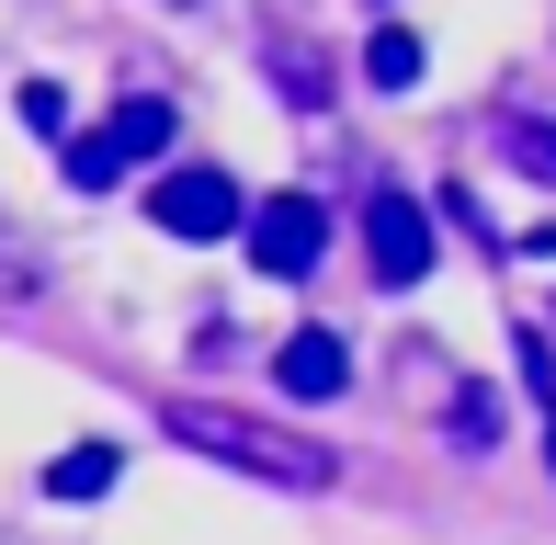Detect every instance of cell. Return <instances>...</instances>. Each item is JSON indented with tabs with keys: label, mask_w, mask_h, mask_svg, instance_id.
Masks as SVG:
<instances>
[{
	"label": "cell",
	"mask_w": 556,
	"mask_h": 545,
	"mask_svg": "<svg viewBox=\"0 0 556 545\" xmlns=\"http://www.w3.org/2000/svg\"><path fill=\"white\" fill-rule=\"evenodd\" d=\"M273 386H285V398H341V386H352V341L341 330H285Z\"/></svg>",
	"instance_id": "5b68a950"
},
{
	"label": "cell",
	"mask_w": 556,
	"mask_h": 545,
	"mask_svg": "<svg viewBox=\"0 0 556 545\" xmlns=\"http://www.w3.org/2000/svg\"><path fill=\"white\" fill-rule=\"evenodd\" d=\"M58 170H68V182H80V193H114L125 148H114V137H68V160H58Z\"/></svg>",
	"instance_id": "9c48e42d"
},
{
	"label": "cell",
	"mask_w": 556,
	"mask_h": 545,
	"mask_svg": "<svg viewBox=\"0 0 556 545\" xmlns=\"http://www.w3.org/2000/svg\"><path fill=\"white\" fill-rule=\"evenodd\" d=\"M511 160H534V170H556V126H534V114H511Z\"/></svg>",
	"instance_id": "7c38bea8"
},
{
	"label": "cell",
	"mask_w": 556,
	"mask_h": 545,
	"mask_svg": "<svg viewBox=\"0 0 556 545\" xmlns=\"http://www.w3.org/2000/svg\"><path fill=\"white\" fill-rule=\"evenodd\" d=\"M364 262H375V284H397V295L432 272V216H420V193H397V182L364 193Z\"/></svg>",
	"instance_id": "7a4b0ae2"
},
{
	"label": "cell",
	"mask_w": 556,
	"mask_h": 545,
	"mask_svg": "<svg viewBox=\"0 0 556 545\" xmlns=\"http://www.w3.org/2000/svg\"><path fill=\"white\" fill-rule=\"evenodd\" d=\"M103 137L125 148V160H160V148H170V103H160V91H137V103H114Z\"/></svg>",
	"instance_id": "52a82bcc"
},
{
	"label": "cell",
	"mask_w": 556,
	"mask_h": 545,
	"mask_svg": "<svg viewBox=\"0 0 556 545\" xmlns=\"http://www.w3.org/2000/svg\"><path fill=\"white\" fill-rule=\"evenodd\" d=\"M103 489H114V443H68L46 466V500H103Z\"/></svg>",
	"instance_id": "8992f818"
},
{
	"label": "cell",
	"mask_w": 556,
	"mask_h": 545,
	"mask_svg": "<svg viewBox=\"0 0 556 545\" xmlns=\"http://www.w3.org/2000/svg\"><path fill=\"white\" fill-rule=\"evenodd\" d=\"M545 466H556V409H545Z\"/></svg>",
	"instance_id": "4fadbf2b"
},
{
	"label": "cell",
	"mask_w": 556,
	"mask_h": 545,
	"mask_svg": "<svg viewBox=\"0 0 556 545\" xmlns=\"http://www.w3.org/2000/svg\"><path fill=\"white\" fill-rule=\"evenodd\" d=\"M420 68H432V58H420V35H409V23H387V35L364 46V80H375V91H409Z\"/></svg>",
	"instance_id": "ba28073f"
},
{
	"label": "cell",
	"mask_w": 556,
	"mask_h": 545,
	"mask_svg": "<svg viewBox=\"0 0 556 545\" xmlns=\"http://www.w3.org/2000/svg\"><path fill=\"white\" fill-rule=\"evenodd\" d=\"M148 216H160L170 239H227V228H250V216H239V182H227V170H170V182L148 193Z\"/></svg>",
	"instance_id": "277c9868"
},
{
	"label": "cell",
	"mask_w": 556,
	"mask_h": 545,
	"mask_svg": "<svg viewBox=\"0 0 556 545\" xmlns=\"http://www.w3.org/2000/svg\"><path fill=\"white\" fill-rule=\"evenodd\" d=\"M318 251H330V205H318V193H262L250 262H262L273 284H295V272H318Z\"/></svg>",
	"instance_id": "3957f363"
},
{
	"label": "cell",
	"mask_w": 556,
	"mask_h": 545,
	"mask_svg": "<svg viewBox=\"0 0 556 545\" xmlns=\"http://www.w3.org/2000/svg\"><path fill=\"white\" fill-rule=\"evenodd\" d=\"M160 432L193 443V455H216L227 478H262V489H330L341 478L330 443L273 432V420H250V409H227V398H160Z\"/></svg>",
	"instance_id": "6da1fadb"
},
{
	"label": "cell",
	"mask_w": 556,
	"mask_h": 545,
	"mask_svg": "<svg viewBox=\"0 0 556 545\" xmlns=\"http://www.w3.org/2000/svg\"><path fill=\"white\" fill-rule=\"evenodd\" d=\"M454 443H466V455L500 443V398H489V386H454Z\"/></svg>",
	"instance_id": "30bf717a"
},
{
	"label": "cell",
	"mask_w": 556,
	"mask_h": 545,
	"mask_svg": "<svg viewBox=\"0 0 556 545\" xmlns=\"http://www.w3.org/2000/svg\"><path fill=\"white\" fill-rule=\"evenodd\" d=\"M23 126H46V137H68V91H58V80H23Z\"/></svg>",
	"instance_id": "8fae6325"
}]
</instances>
